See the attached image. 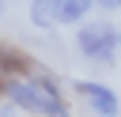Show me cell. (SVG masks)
I'll return each mask as SVG.
<instances>
[{"mask_svg": "<svg viewBox=\"0 0 121 117\" xmlns=\"http://www.w3.org/2000/svg\"><path fill=\"white\" fill-rule=\"evenodd\" d=\"M0 94L26 109V113H38V117H68V106L60 98V87L49 79V75H30V79H8L0 83Z\"/></svg>", "mask_w": 121, "mask_h": 117, "instance_id": "cell-1", "label": "cell"}, {"mask_svg": "<svg viewBox=\"0 0 121 117\" xmlns=\"http://www.w3.org/2000/svg\"><path fill=\"white\" fill-rule=\"evenodd\" d=\"M76 45L87 60H98V64H110L117 57V45H121V30L106 19H91V23H79L76 30Z\"/></svg>", "mask_w": 121, "mask_h": 117, "instance_id": "cell-2", "label": "cell"}, {"mask_svg": "<svg viewBox=\"0 0 121 117\" xmlns=\"http://www.w3.org/2000/svg\"><path fill=\"white\" fill-rule=\"evenodd\" d=\"M76 91H79V98L98 113V117H117L121 113V102H117V94L106 87V83H95V79H79L76 83Z\"/></svg>", "mask_w": 121, "mask_h": 117, "instance_id": "cell-3", "label": "cell"}, {"mask_svg": "<svg viewBox=\"0 0 121 117\" xmlns=\"http://www.w3.org/2000/svg\"><path fill=\"white\" fill-rule=\"evenodd\" d=\"M0 72H11V75H34V72H42L23 49H15V45H0Z\"/></svg>", "mask_w": 121, "mask_h": 117, "instance_id": "cell-4", "label": "cell"}, {"mask_svg": "<svg viewBox=\"0 0 121 117\" xmlns=\"http://www.w3.org/2000/svg\"><path fill=\"white\" fill-rule=\"evenodd\" d=\"M30 23L49 30L60 23V11H57V0H30Z\"/></svg>", "mask_w": 121, "mask_h": 117, "instance_id": "cell-5", "label": "cell"}, {"mask_svg": "<svg viewBox=\"0 0 121 117\" xmlns=\"http://www.w3.org/2000/svg\"><path fill=\"white\" fill-rule=\"evenodd\" d=\"M95 4H98V0H57L60 23H83V15H87Z\"/></svg>", "mask_w": 121, "mask_h": 117, "instance_id": "cell-6", "label": "cell"}, {"mask_svg": "<svg viewBox=\"0 0 121 117\" xmlns=\"http://www.w3.org/2000/svg\"><path fill=\"white\" fill-rule=\"evenodd\" d=\"M0 11H4V0H0Z\"/></svg>", "mask_w": 121, "mask_h": 117, "instance_id": "cell-7", "label": "cell"}]
</instances>
